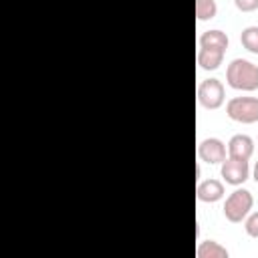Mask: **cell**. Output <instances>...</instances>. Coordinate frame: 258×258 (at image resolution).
Wrapping results in <instances>:
<instances>
[{
  "instance_id": "obj_12",
  "label": "cell",
  "mask_w": 258,
  "mask_h": 258,
  "mask_svg": "<svg viewBox=\"0 0 258 258\" xmlns=\"http://www.w3.org/2000/svg\"><path fill=\"white\" fill-rule=\"evenodd\" d=\"M240 42L248 52L258 54V26H246L240 32Z\"/></svg>"
},
{
  "instance_id": "obj_4",
  "label": "cell",
  "mask_w": 258,
  "mask_h": 258,
  "mask_svg": "<svg viewBox=\"0 0 258 258\" xmlns=\"http://www.w3.org/2000/svg\"><path fill=\"white\" fill-rule=\"evenodd\" d=\"M226 91L220 79H204L198 85V103L204 109H218L224 105Z\"/></svg>"
},
{
  "instance_id": "obj_9",
  "label": "cell",
  "mask_w": 258,
  "mask_h": 258,
  "mask_svg": "<svg viewBox=\"0 0 258 258\" xmlns=\"http://www.w3.org/2000/svg\"><path fill=\"white\" fill-rule=\"evenodd\" d=\"M228 42H230L228 40V34L222 32V30H218V28H212V30L202 32V36L198 40V44L202 48H218V50H224V52L228 48Z\"/></svg>"
},
{
  "instance_id": "obj_3",
  "label": "cell",
  "mask_w": 258,
  "mask_h": 258,
  "mask_svg": "<svg viewBox=\"0 0 258 258\" xmlns=\"http://www.w3.org/2000/svg\"><path fill=\"white\" fill-rule=\"evenodd\" d=\"M226 115L232 121L250 125L258 121V97H232L226 103Z\"/></svg>"
},
{
  "instance_id": "obj_11",
  "label": "cell",
  "mask_w": 258,
  "mask_h": 258,
  "mask_svg": "<svg viewBox=\"0 0 258 258\" xmlns=\"http://www.w3.org/2000/svg\"><path fill=\"white\" fill-rule=\"evenodd\" d=\"M198 258H228V250L216 240H202L196 250Z\"/></svg>"
},
{
  "instance_id": "obj_10",
  "label": "cell",
  "mask_w": 258,
  "mask_h": 258,
  "mask_svg": "<svg viewBox=\"0 0 258 258\" xmlns=\"http://www.w3.org/2000/svg\"><path fill=\"white\" fill-rule=\"evenodd\" d=\"M224 54H226L224 50H218V48H202L200 46L196 60H198L200 69H204V71H216L222 64Z\"/></svg>"
},
{
  "instance_id": "obj_5",
  "label": "cell",
  "mask_w": 258,
  "mask_h": 258,
  "mask_svg": "<svg viewBox=\"0 0 258 258\" xmlns=\"http://www.w3.org/2000/svg\"><path fill=\"white\" fill-rule=\"evenodd\" d=\"M220 175L226 183L230 185H242L250 177V165L246 159H236V157H226L220 163Z\"/></svg>"
},
{
  "instance_id": "obj_6",
  "label": "cell",
  "mask_w": 258,
  "mask_h": 258,
  "mask_svg": "<svg viewBox=\"0 0 258 258\" xmlns=\"http://www.w3.org/2000/svg\"><path fill=\"white\" fill-rule=\"evenodd\" d=\"M198 157L208 165L222 163L226 159V143L218 137H206L198 143Z\"/></svg>"
},
{
  "instance_id": "obj_16",
  "label": "cell",
  "mask_w": 258,
  "mask_h": 258,
  "mask_svg": "<svg viewBox=\"0 0 258 258\" xmlns=\"http://www.w3.org/2000/svg\"><path fill=\"white\" fill-rule=\"evenodd\" d=\"M252 177H254V181L258 183V161H256V165H254V171H252Z\"/></svg>"
},
{
  "instance_id": "obj_2",
  "label": "cell",
  "mask_w": 258,
  "mask_h": 258,
  "mask_svg": "<svg viewBox=\"0 0 258 258\" xmlns=\"http://www.w3.org/2000/svg\"><path fill=\"white\" fill-rule=\"evenodd\" d=\"M252 206H254L252 194H250L248 189H244V187H238V189H234V191L226 198L222 210H224V216H226L228 222L240 224L242 220H246V216L250 214Z\"/></svg>"
},
{
  "instance_id": "obj_1",
  "label": "cell",
  "mask_w": 258,
  "mask_h": 258,
  "mask_svg": "<svg viewBox=\"0 0 258 258\" xmlns=\"http://www.w3.org/2000/svg\"><path fill=\"white\" fill-rule=\"evenodd\" d=\"M226 81L236 91L252 93L258 89V67L248 58H234L226 69Z\"/></svg>"
},
{
  "instance_id": "obj_13",
  "label": "cell",
  "mask_w": 258,
  "mask_h": 258,
  "mask_svg": "<svg viewBox=\"0 0 258 258\" xmlns=\"http://www.w3.org/2000/svg\"><path fill=\"white\" fill-rule=\"evenodd\" d=\"M218 14L216 0H196V16L198 20H212Z\"/></svg>"
},
{
  "instance_id": "obj_14",
  "label": "cell",
  "mask_w": 258,
  "mask_h": 258,
  "mask_svg": "<svg viewBox=\"0 0 258 258\" xmlns=\"http://www.w3.org/2000/svg\"><path fill=\"white\" fill-rule=\"evenodd\" d=\"M244 230L250 238H258V212H252L244 220Z\"/></svg>"
},
{
  "instance_id": "obj_8",
  "label": "cell",
  "mask_w": 258,
  "mask_h": 258,
  "mask_svg": "<svg viewBox=\"0 0 258 258\" xmlns=\"http://www.w3.org/2000/svg\"><path fill=\"white\" fill-rule=\"evenodd\" d=\"M196 196L200 202H206V204H214L218 200L224 198V183L220 179H204L198 183L196 187Z\"/></svg>"
},
{
  "instance_id": "obj_7",
  "label": "cell",
  "mask_w": 258,
  "mask_h": 258,
  "mask_svg": "<svg viewBox=\"0 0 258 258\" xmlns=\"http://www.w3.org/2000/svg\"><path fill=\"white\" fill-rule=\"evenodd\" d=\"M254 153V139L246 133H236L228 141V157L236 159H250Z\"/></svg>"
},
{
  "instance_id": "obj_15",
  "label": "cell",
  "mask_w": 258,
  "mask_h": 258,
  "mask_svg": "<svg viewBox=\"0 0 258 258\" xmlns=\"http://www.w3.org/2000/svg\"><path fill=\"white\" fill-rule=\"evenodd\" d=\"M234 4L242 12H254L258 8V0H234Z\"/></svg>"
}]
</instances>
